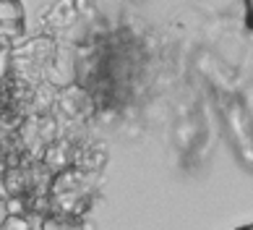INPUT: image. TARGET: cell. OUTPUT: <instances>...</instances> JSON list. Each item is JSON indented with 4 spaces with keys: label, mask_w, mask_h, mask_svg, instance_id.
I'll return each mask as SVG.
<instances>
[{
    "label": "cell",
    "mask_w": 253,
    "mask_h": 230,
    "mask_svg": "<svg viewBox=\"0 0 253 230\" xmlns=\"http://www.w3.org/2000/svg\"><path fill=\"white\" fill-rule=\"evenodd\" d=\"M24 8L18 0H0V24H21Z\"/></svg>",
    "instance_id": "1"
},
{
    "label": "cell",
    "mask_w": 253,
    "mask_h": 230,
    "mask_svg": "<svg viewBox=\"0 0 253 230\" xmlns=\"http://www.w3.org/2000/svg\"><path fill=\"white\" fill-rule=\"evenodd\" d=\"M21 34H24L21 24H0V47L11 50V45L21 40Z\"/></svg>",
    "instance_id": "2"
},
{
    "label": "cell",
    "mask_w": 253,
    "mask_h": 230,
    "mask_svg": "<svg viewBox=\"0 0 253 230\" xmlns=\"http://www.w3.org/2000/svg\"><path fill=\"white\" fill-rule=\"evenodd\" d=\"M3 230H34V225L26 215H8Z\"/></svg>",
    "instance_id": "3"
},
{
    "label": "cell",
    "mask_w": 253,
    "mask_h": 230,
    "mask_svg": "<svg viewBox=\"0 0 253 230\" xmlns=\"http://www.w3.org/2000/svg\"><path fill=\"white\" fill-rule=\"evenodd\" d=\"M8 65H11V50H5V47H0V79L8 73Z\"/></svg>",
    "instance_id": "4"
},
{
    "label": "cell",
    "mask_w": 253,
    "mask_h": 230,
    "mask_svg": "<svg viewBox=\"0 0 253 230\" xmlns=\"http://www.w3.org/2000/svg\"><path fill=\"white\" fill-rule=\"evenodd\" d=\"M42 230H73V225L63 223V220H47V223L42 225Z\"/></svg>",
    "instance_id": "5"
},
{
    "label": "cell",
    "mask_w": 253,
    "mask_h": 230,
    "mask_svg": "<svg viewBox=\"0 0 253 230\" xmlns=\"http://www.w3.org/2000/svg\"><path fill=\"white\" fill-rule=\"evenodd\" d=\"M5 204H8V215H24V204H21V199H5Z\"/></svg>",
    "instance_id": "6"
},
{
    "label": "cell",
    "mask_w": 253,
    "mask_h": 230,
    "mask_svg": "<svg viewBox=\"0 0 253 230\" xmlns=\"http://www.w3.org/2000/svg\"><path fill=\"white\" fill-rule=\"evenodd\" d=\"M5 220H8V204H5V199H0V230H3Z\"/></svg>",
    "instance_id": "7"
},
{
    "label": "cell",
    "mask_w": 253,
    "mask_h": 230,
    "mask_svg": "<svg viewBox=\"0 0 253 230\" xmlns=\"http://www.w3.org/2000/svg\"><path fill=\"white\" fill-rule=\"evenodd\" d=\"M248 230H253V228H248Z\"/></svg>",
    "instance_id": "8"
}]
</instances>
